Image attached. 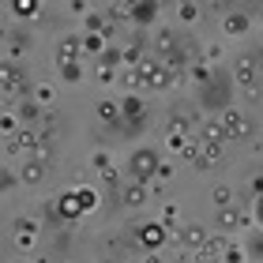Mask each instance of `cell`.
Segmentation results:
<instances>
[{
  "label": "cell",
  "instance_id": "obj_1",
  "mask_svg": "<svg viewBox=\"0 0 263 263\" xmlns=\"http://www.w3.org/2000/svg\"><path fill=\"white\" fill-rule=\"evenodd\" d=\"M226 124H230V132H233V136H241V132H245V121H241L237 113H226Z\"/></svg>",
  "mask_w": 263,
  "mask_h": 263
},
{
  "label": "cell",
  "instance_id": "obj_2",
  "mask_svg": "<svg viewBox=\"0 0 263 263\" xmlns=\"http://www.w3.org/2000/svg\"><path fill=\"white\" fill-rule=\"evenodd\" d=\"M143 199H147V196H143V188H128V192H124V203H132V207H139Z\"/></svg>",
  "mask_w": 263,
  "mask_h": 263
},
{
  "label": "cell",
  "instance_id": "obj_3",
  "mask_svg": "<svg viewBox=\"0 0 263 263\" xmlns=\"http://www.w3.org/2000/svg\"><path fill=\"white\" fill-rule=\"evenodd\" d=\"M230 188H214V203H218V207H230Z\"/></svg>",
  "mask_w": 263,
  "mask_h": 263
},
{
  "label": "cell",
  "instance_id": "obj_4",
  "mask_svg": "<svg viewBox=\"0 0 263 263\" xmlns=\"http://www.w3.org/2000/svg\"><path fill=\"white\" fill-rule=\"evenodd\" d=\"M199 237H203L199 230H184V233H181V241H184V245H199Z\"/></svg>",
  "mask_w": 263,
  "mask_h": 263
},
{
  "label": "cell",
  "instance_id": "obj_5",
  "mask_svg": "<svg viewBox=\"0 0 263 263\" xmlns=\"http://www.w3.org/2000/svg\"><path fill=\"white\" fill-rule=\"evenodd\" d=\"M23 177H27V181H42V165H38V162L27 165V173H23Z\"/></svg>",
  "mask_w": 263,
  "mask_h": 263
},
{
  "label": "cell",
  "instance_id": "obj_6",
  "mask_svg": "<svg viewBox=\"0 0 263 263\" xmlns=\"http://www.w3.org/2000/svg\"><path fill=\"white\" fill-rule=\"evenodd\" d=\"M4 90H19V76H15V71H8V76H4Z\"/></svg>",
  "mask_w": 263,
  "mask_h": 263
},
{
  "label": "cell",
  "instance_id": "obj_7",
  "mask_svg": "<svg viewBox=\"0 0 263 263\" xmlns=\"http://www.w3.org/2000/svg\"><path fill=\"white\" fill-rule=\"evenodd\" d=\"M218 158V143H207V151H203V162H214Z\"/></svg>",
  "mask_w": 263,
  "mask_h": 263
},
{
  "label": "cell",
  "instance_id": "obj_8",
  "mask_svg": "<svg viewBox=\"0 0 263 263\" xmlns=\"http://www.w3.org/2000/svg\"><path fill=\"white\" fill-rule=\"evenodd\" d=\"M139 109H143V102H139V98H132V102H124V113H132V117H136Z\"/></svg>",
  "mask_w": 263,
  "mask_h": 263
},
{
  "label": "cell",
  "instance_id": "obj_9",
  "mask_svg": "<svg viewBox=\"0 0 263 263\" xmlns=\"http://www.w3.org/2000/svg\"><path fill=\"white\" fill-rule=\"evenodd\" d=\"M196 11H199L196 4H184V8H181V19H196Z\"/></svg>",
  "mask_w": 263,
  "mask_h": 263
},
{
  "label": "cell",
  "instance_id": "obj_10",
  "mask_svg": "<svg viewBox=\"0 0 263 263\" xmlns=\"http://www.w3.org/2000/svg\"><path fill=\"white\" fill-rule=\"evenodd\" d=\"M102 117H109V121L117 117V109H113V102H102Z\"/></svg>",
  "mask_w": 263,
  "mask_h": 263
},
{
  "label": "cell",
  "instance_id": "obj_11",
  "mask_svg": "<svg viewBox=\"0 0 263 263\" xmlns=\"http://www.w3.org/2000/svg\"><path fill=\"white\" fill-rule=\"evenodd\" d=\"M154 241H162V226L158 230H147V245H154Z\"/></svg>",
  "mask_w": 263,
  "mask_h": 263
}]
</instances>
